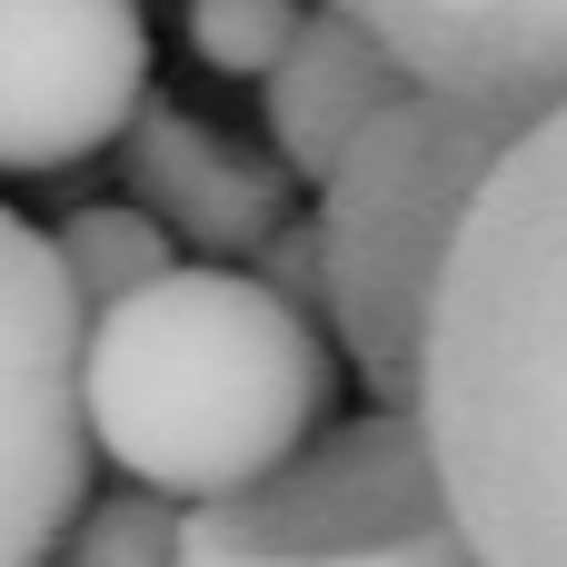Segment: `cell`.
Segmentation results:
<instances>
[{
  "instance_id": "obj_13",
  "label": "cell",
  "mask_w": 567,
  "mask_h": 567,
  "mask_svg": "<svg viewBox=\"0 0 567 567\" xmlns=\"http://www.w3.org/2000/svg\"><path fill=\"white\" fill-rule=\"evenodd\" d=\"M249 269H259L279 299H299V309H319V319H329V259H319V219H289V229H279V239H269Z\"/></svg>"
},
{
  "instance_id": "obj_3",
  "label": "cell",
  "mask_w": 567,
  "mask_h": 567,
  "mask_svg": "<svg viewBox=\"0 0 567 567\" xmlns=\"http://www.w3.org/2000/svg\"><path fill=\"white\" fill-rule=\"evenodd\" d=\"M528 120L478 110L458 90L409 80L319 179V259H329V339L359 369L369 409H419L429 299L458 249L468 199L508 159Z\"/></svg>"
},
{
  "instance_id": "obj_5",
  "label": "cell",
  "mask_w": 567,
  "mask_h": 567,
  "mask_svg": "<svg viewBox=\"0 0 567 567\" xmlns=\"http://www.w3.org/2000/svg\"><path fill=\"white\" fill-rule=\"evenodd\" d=\"M90 309L60 249L0 209V567H50L90 498V399H80Z\"/></svg>"
},
{
  "instance_id": "obj_10",
  "label": "cell",
  "mask_w": 567,
  "mask_h": 567,
  "mask_svg": "<svg viewBox=\"0 0 567 567\" xmlns=\"http://www.w3.org/2000/svg\"><path fill=\"white\" fill-rule=\"evenodd\" d=\"M50 249H60V269H70V289H80L90 319L179 269V239H169L140 199H130V209H110V199H100V209H70V219L50 229Z\"/></svg>"
},
{
  "instance_id": "obj_2",
  "label": "cell",
  "mask_w": 567,
  "mask_h": 567,
  "mask_svg": "<svg viewBox=\"0 0 567 567\" xmlns=\"http://www.w3.org/2000/svg\"><path fill=\"white\" fill-rule=\"evenodd\" d=\"M339 339L319 309L279 299L259 269L209 259L130 289L120 309L90 319L80 339V399H90V449L199 508L229 488H259L289 468L329 409H339Z\"/></svg>"
},
{
  "instance_id": "obj_7",
  "label": "cell",
  "mask_w": 567,
  "mask_h": 567,
  "mask_svg": "<svg viewBox=\"0 0 567 567\" xmlns=\"http://www.w3.org/2000/svg\"><path fill=\"white\" fill-rule=\"evenodd\" d=\"M120 179L130 199L199 259H259L289 219H299V169L239 130H209L179 100H140L130 140H120Z\"/></svg>"
},
{
  "instance_id": "obj_8",
  "label": "cell",
  "mask_w": 567,
  "mask_h": 567,
  "mask_svg": "<svg viewBox=\"0 0 567 567\" xmlns=\"http://www.w3.org/2000/svg\"><path fill=\"white\" fill-rule=\"evenodd\" d=\"M359 10L409 80L458 90L478 110L538 120L567 100V0H339Z\"/></svg>"
},
{
  "instance_id": "obj_11",
  "label": "cell",
  "mask_w": 567,
  "mask_h": 567,
  "mask_svg": "<svg viewBox=\"0 0 567 567\" xmlns=\"http://www.w3.org/2000/svg\"><path fill=\"white\" fill-rule=\"evenodd\" d=\"M179 528H189V508L130 478L110 498H80V518L60 538V567H179Z\"/></svg>"
},
{
  "instance_id": "obj_12",
  "label": "cell",
  "mask_w": 567,
  "mask_h": 567,
  "mask_svg": "<svg viewBox=\"0 0 567 567\" xmlns=\"http://www.w3.org/2000/svg\"><path fill=\"white\" fill-rule=\"evenodd\" d=\"M309 0H189V50L219 80H269L279 50L299 40Z\"/></svg>"
},
{
  "instance_id": "obj_9",
  "label": "cell",
  "mask_w": 567,
  "mask_h": 567,
  "mask_svg": "<svg viewBox=\"0 0 567 567\" xmlns=\"http://www.w3.org/2000/svg\"><path fill=\"white\" fill-rule=\"evenodd\" d=\"M409 90V70H399V50L359 20V10H339V0H309V20H299V40L279 50V70L259 80V100H269V150L299 169V179H329L339 169V150L389 110Z\"/></svg>"
},
{
  "instance_id": "obj_1",
  "label": "cell",
  "mask_w": 567,
  "mask_h": 567,
  "mask_svg": "<svg viewBox=\"0 0 567 567\" xmlns=\"http://www.w3.org/2000/svg\"><path fill=\"white\" fill-rule=\"evenodd\" d=\"M419 429L488 567H567V100L458 219L429 299Z\"/></svg>"
},
{
  "instance_id": "obj_4",
  "label": "cell",
  "mask_w": 567,
  "mask_h": 567,
  "mask_svg": "<svg viewBox=\"0 0 567 567\" xmlns=\"http://www.w3.org/2000/svg\"><path fill=\"white\" fill-rule=\"evenodd\" d=\"M179 567H488L449 508L419 409L329 419L259 488L199 498Z\"/></svg>"
},
{
  "instance_id": "obj_6",
  "label": "cell",
  "mask_w": 567,
  "mask_h": 567,
  "mask_svg": "<svg viewBox=\"0 0 567 567\" xmlns=\"http://www.w3.org/2000/svg\"><path fill=\"white\" fill-rule=\"evenodd\" d=\"M150 100L140 0H0V179H60Z\"/></svg>"
}]
</instances>
